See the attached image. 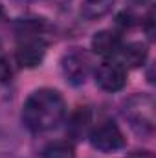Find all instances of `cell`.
I'll return each mask as SVG.
<instances>
[{
  "label": "cell",
  "instance_id": "cell-1",
  "mask_svg": "<svg viewBox=\"0 0 156 158\" xmlns=\"http://www.w3.org/2000/svg\"><path fill=\"white\" fill-rule=\"evenodd\" d=\"M66 114V103L59 90L39 88L30 94L22 107V121L33 132L55 129Z\"/></svg>",
  "mask_w": 156,
  "mask_h": 158
},
{
  "label": "cell",
  "instance_id": "cell-2",
  "mask_svg": "<svg viewBox=\"0 0 156 158\" xmlns=\"http://www.w3.org/2000/svg\"><path fill=\"white\" fill-rule=\"evenodd\" d=\"M88 140L94 149L101 153H114L125 145V136L121 129L112 121H103L88 132Z\"/></svg>",
  "mask_w": 156,
  "mask_h": 158
},
{
  "label": "cell",
  "instance_id": "cell-3",
  "mask_svg": "<svg viewBox=\"0 0 156 158\" xmlns=\"http://www.w3.org/2000/svg\"><path fill=\"white\" fill-rule=\"evenodd\" d=\"M127 83V70L117 61H103L96 68V85L105 92H117Z\"/></svg>",
  "mask_w": 156,
  "mask_h": 158
},
{
  "label": "cell",
  "instance_id": "cell-4",
  "mask_svg": "<svg viewBox=\"0 0 156 158\" xmlns=\"http://www.w3.org/2000/svg\"><path fill=\"white\" fill-rule=\"evenodd\" d=\"M90 70H92V61L88 53L83 50H72L63 57V74L72 85H83Z\"/></svg>",
  "mask_w": 156,
  "mask_h": 158
},
{
  "label": "cell",
  "instance_id": "cell-5",
  "mask_svg": "<svg viewBox=\"0 0 156 158\" xmlns=\"http://www.w3.org/2000/svg\"><path fill=\"white\" fill-rule=\"evenodd\" d=\"M46 53V42L40 35H26L22 37L17 46V63L24 68H35L39 66Z\"/></svg>",
  "mask_w": 156,
  "mask_h": 158
},
{
  "label": "cell",
  "instance_id": "cell-6",
  "mask_svg": "<svg viewBox=\"0 0 156 158\" xmlns=\"http://www.w3.org/2000/svg\"><path fill=\"white\" fill-rule=\"evenodd\" d=\"M123 48V40H121V35L112 31V30H101L94 35L92 39V50L101 55V57H114V55H119Z\"/></svg>",
  "mask_w": 156,
  "mask_h": 158
},
{
  "label": "cell",
  "instance_id": "cell-7",
  "mask_svg": "<svg viewBox=\"0 0 156 158\" xmlns=\"http://www.w3.org/2000/svg\"><path fill=\"white\" fill-rule=\"evenodd\" d=\"M92 123V112L88 107H77L68 119V134L76 140H81L83 136H86L88 129Z\"/></svg>",
  "mask_w": 156,
  "mask_h": 158
},
{
  "label": "cell",
  "instance_id": "cell-8",
  "mask_svg": "<svg viewBox=\"0 0 156 158\" xmlns=\"http://www.w3.org/2000/svg\"><path fill=\"white\" fill-rule=\"evenodd\" d=\"M119 55H121V61H123L127 66L138 68V66H142V64L147 61L149 48H147L145 42H129L127 46L123 44Z\"/></svg>",
  "mask_w": 156,
  "mask_h": 158
},
{
  "label": "cell",
  "instance_id": "cell-9",
  "mask_svg": "<svg viewBox=\"0 0 156 158\" xmlns=\"http://www.w3.org/2000/svg\"><path fill=\"white\" fill-rule=\"evenodd\" d=\"M116 0H83L81 2V15L88 20H97L110 13Z\"/></svg>",
  "mask_w": 156,
  "mask_h": 158
},
{
  "label": "cell",
  "instance_id": "cell-10",
  "mask_svg": "<svg viewBox=\"0 0 156 158\" xmlns=\"http://www.w3.org/2000/svg\"><path fill=\"white\" fill-rule=\"evenodd\" d=\"M42 158H76V151L68 142H53L44 147Z\"/></svg>",
  "mask_w": 156,
  "mask_h": 158
},
{
  "label": "cell",
  "instance_id": "cell-11",
  "mask_svg": "<svg viewBox=\"0 0 156 158\" xmlns=\"http://www.w3.org/2000/svg\"><path fill=\"white\" fill-rule=\"evenodd\" d=\"M13 77V68H11V63L7 57L0 55V81L6 83V81H11Z\"/></svg>",
  "mask_w": 156,
  "mask_h": 158
},
{
  "label": "cell",
  "instance_id": "cell-12",
  "mask_svg": "<svg viewBox=\"0 0 156 158\" xmlns=\"http://www.w3.org/2000/svg\"><path fill=\"white\" fill-rule=\"evenodd\" d=\"M117 24H119L121 28H132V26L136 24V17H134L132 13L123 11V13L117 17Z\"/></svg>",
  "mask_w": 156,
  "mask_h": 158
},
{
  "label": "cell",
  "instance_id": "cell-13",
  "mask_svg": "<svg viewBox=\"0 0 156 158\" xmlns=\"http://www.w3.org/2000/svg\"><path fill=\"white\" fill-rule=\"evenodd\" d=\"M127 158H154V156H153L151 151H134V153H130Z\"/></svg>",
  "mask_w": 156,
  "mask_h": 158
},
{
  "label": "cell",
  "instance_id": "cell-14",
  "mask_svg": "<svg viewBox=\"0 0 156 158\" xmlns=\"http://www.w3.org/2000/svg\"><path fill=\"white\" fill-rule=\"evenodd\" d=\"M0 17H2V6H0Z\"/></svg>",
  "mask_w": 156,
  "mask_h": 158
}]
</instances>
